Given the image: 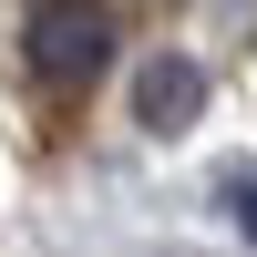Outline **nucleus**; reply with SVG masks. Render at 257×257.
Returning a JSON list of instances; mask_svg holds the SVG:
<instances>
[{
	"label": "nucleus",
	"mask_w": 257,
	"mask_h": 257,
	"mask_svg": "<svg viewBox=\"0 0 257 257\" xmlns=\"http://www.w3.org/2000/svg\"><path fill=\"white\" fill-rule=\"evenodd\" d=\"M21 52H31L41 82H93L103 52H113V11H103V0H31Z\"/></svg>",
	"instance_id": "nucleus-1"
},
{
	"label": "nucleus",
	"mask_w": 257,
	"mask_h": 257,
	"mask_svg": "<svg viewBox=\"0 0 257 257\" xmlns=\"http://www.w3.org/2000/svg\"><path fill=\"white\" fill-rule=\"evenodd\" d=\"M196 113H206V72H196L185 52H155V62L134 72V123H144V134H185Z\"/></svg>",
	"instance_id": "nucleus-2"
},
{
	"label": "nucleus",
	"mask_w": 257,
	"mask_h": 257,
	"mask_svg": "<svg viewBox=\"0 0 257 257\" xmlns=\"http://www.w3.org/2000/svg\"><path fill=\"white\" fill-rule=\"evenodd\" d=\"M226 196H237V216H247V237H257V185L237 175V185H226Z\"/></svg>",
	"instance_id": "nucleus-3"
}]
</instances>
